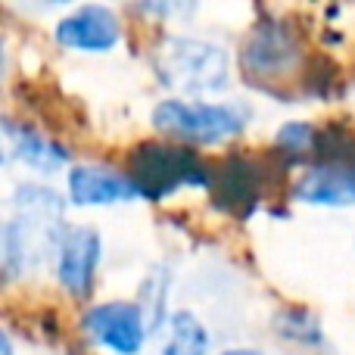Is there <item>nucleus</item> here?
<instances>
[{"label": "nucleus", "mask_w": 355, "mask_h": 355, "mask_svg": "<svg viewBox=\"0 0 355 355\" xmlns=\"http://www.w3.org/2000/svg\"><path fill=\"white\" fill-rule=\"evenodd\" d=\"M125 172L137 184L141 196L156 202L181 187H212L215 184V168H209V162L200 159V153L184 144H137L128 153Z\"/></svg>", "instance_id": "nucleus-1"}, {"label": "nucleus", "mask_w": 355, "mask_h": 355, "mask_svg": "<svg viewBox=\"0 0 355 355\" xmlns=\"http://www.w3.org/2000/svg\"><path fill=\"white\" fill-rule=\"evenodd\" d=\"M153 69L166 87L178 94H218L227 85V53L218 44L200 41V37L168 35L156 47Z\"/></svg>", "instance_id": "nucleus-2"}, {"label": "nucleus", "mask_w": 355, "mask_h": 355, "mask_svg": "<svg viewBox=\"0 0 355 355\" xmlns=\"http://www.w3.org/2000/svg\"><path fill=\"white\" fill-rule=\"evenodd\" d=\"M153 125L184 147H212L237 137L250 125V110L240 103L162 100L153 110Z\"/></svg>", "instance_id": "nucleus-3"}, {"label": "nucleus", "mask_w": 355, "mask_h": 355, "mask_svg": "<svg viewBox=\"0 0 355 355\" xmlns=\"http://www.w3.org/2000/svg\"><path fill=\"white\" fill-rule=\"evenodd\" d=\"M62 234H66L62 221L12 209L10 221L3 225V277L16 281L25 271L37 268L50 246H60Z\"/></svg>", "instance_id": "nucleus-4"}, {"label": "nucleus", "mask_w": 355, "mask_h": 355, "mask_svg": "<svg viewBox=\"0 0 355 355\" xmlns=\"http://www.w3.org/2000/svg\"><path fill=\"white\" fill-rule=\"evenodd\" d=\"M300 37L287 22H268L252 25L246 35L243 50H240V66H243L246 78H284L300 66Z\"/></svg>", "instance_id": "nucleus-5"}, {"label": "nucleus", "mask_w": 355, "mask_h": 355, "mask_svg": "<svg viewBox=\"0 0 355 355\" xmlns=\"http://www.w3.org/2000/svg\"><path fill=\"white\" fill-rule=\"evenodd\" d=\"M85 334L94 340L97 346H106L116 355H137L144 349V340H147V321L137 302H100L91 306L81 321Z\"/></svg>", "instance_id": "nucleus-6"}, {"label": "nucleus", "mask_w": 355, "mask_h": 355, "mask_svg": "<svg viewBox=\"0 0 355 355\" xmlns=\"http://www.w3.org/2000/svg\"><path fill=\"white\" fill-rule=\"evenodd\" d=\"M56 277H60L62 290L75 300H85L94 290L97 281V265L103 256V237L94 227L78 225L66 227L60 246H56Z\"/></svg>", "instance_id": "nucleus-7"}, {"label": "nucleus", "mask_w": 355, "mask_h": 355, "mask_svg": "<svg viewBox=\"0 0 355 355\" xmlns=\"http://www.w3.org/2000/svg\"><path fill=\"white\" fill-rule=\"evenodd\" d=\"M122 37V22L110 6H78L56 22V41L81 53H106Z\"/></svg>", "instance_id": "nucleus-8"}, {"label": "nucleus", "mask_w": 355, "mask_h": 355, "mask_svg": "<svg viewBox=\"0 0 355 355\" xmlns=\"http://www.w3.org/2000/svg\"><path fill=\"white\" fill-rule=\"evenodd\" d=\"M141 196L128 172L110 166H72L69 172V200L75 206H112Z\"/></svg>", "instance_id": "nucleus-9"}, {"label": "nucleus", "mask_w": 355, "mask_h": 355, "mask_svg": "<svg viewBox=\"0 0 355 355\" xmlns=\"http://www.w3.org/2000/svg\"><path fill=\"white\" fill-rule=\"evenodd\" d=\"M215 200L221 209L237 215H250L262 193V168L246 156H227L215 168Z\"/></svg>", "instance_id": "nucleus-10"}, {"label": "nucleus", "mask_w": 355, "mask_h": 355, "mask_svg": "<svg viewBox=\"0 0 355 355\" xmlns=\"http://www.w3.org/2000/svg\"><path fill=\"white\" fill-rule=\"evenodd\" d=\"M293 196L309 206H355V166L324 162L315 166L293 184Z\"/></svg>", "instance_id": "nucleus-11"}, {"label": "nucleus", "mask_w": 355, "mask_h": 355, "mask_svg": "<svg viewBox=\"0 0 355 355\" xmlns=\"http://www.w3.org/2000/svg\"><path fill=\"white\" fill-rule=\"evenodd\" d=\"M3 131H6V137H10V153L16 156V159H22L28 168H35V172L50 175L69 162L66 147H60L56 141L44 137L41 131L28 128V125H16L6 119Z\"/></svg>", "instance_id": "nucleus-12"}, {"label": "nucleus", "mask_w": 355, "mask_h": 355, "mask_svg": "<svg viewBox=\"0 0 355 355\" xmlns=\"http://www.w3.org/2000/svg\"><path fill=\"white\" fill-rule=\"evenodd\" d=\"M162 355H209V331L193 312L181 309L168 318V340Z\"/></svg>", "instance_id": "nucleus-13"}, {"label": "nucleus", "mask_w": 355, "mask_h": 355, "mask_svg": "<svg viewBox=\"0 0 355 355\" xmlns=\"http://www.w3.org/2000/svg\"><path fill=\"white\" fill-rule=\"evenodd\" d=\"M168 290H172V275H168V268L166 265H153L141 284V302H137L144 312V321H147L150 337L159 334L162 321H166V315H168ZM168 318H172V315H168Z\"/></svg>", "instance_id": "nucleus-14"}, {"label": "nucleus", "mask_w": 355, "mask_h": 355, "mask_svg": "<svg viewBox=\"0 0 355 355\" xmlns=\"http://www.w3.org/2000/svg\"><path fill=\"white\" fill-rule=\"evenodd\" d=\"M275 331L284 340H290V343L312 346V349H318L324 343V331H321L318 318L312 312H306V309H284V312H277Z\"/></svg>", "instance_id": "nucleus-15"}, {"label": "nucleus", "mask_w": 355, "mask_h": 355, "mask_svg": "<svg viewBox=\"0 0 355 355\" xmlns=\"http://www.w3.org/2000/svg\"><path fill=\"white\" fill-rule=\"evenodd\" d=\"M12 209H16V212H31V215H44V218L62 221L66 202H62V196L56 193L53 187H44V184H19L16 193H12Z\"/></svg>", "instance_id": "nucleus-16"}, {"label": "nucleus", "mask_w": 355, "mask_h": 355, "mask_svg": "<svg viewBox=\"0 0 355 355\" xmlns=\"http://www.w3.org/2000/svg\"><path fill=\"white\" fill-rule=\"evenodd\" d=\"M315 141H318V131L309 122H287L281 131L275 135V153L290 156V159H300V156L312 153Z\"/></svg>", "instance_id": "nucleus-17"}, {"label": "nucleus", "mask_w": 355, "mask_h": 355, "mask_svg": "<svg viewBox=\"0 0 355 355\" xmlns=\"http://www.w3.org/2000/svg\"><path fill=\"white\" fill-rule=\"evenodd\" d=\"M0 352H3V355H12V343H10V334H3V340H0Z\"/></svg>", "instance_id": "nucleus-18"}, {"label": "nucleus", "mask_w": 355, "mask_h": 355, "mask_svg": "<svg viewBox=\"0 0 355 355\" xmlns=\"http://www.w3.org/2000/svg\"><path fill=\"white\" fill-rule=\"evenodd\" d=\"M221 355H262L259 349H225Z\"/></svg>", "instance_id": "nucleus-19"}]
</instances>
